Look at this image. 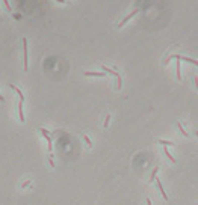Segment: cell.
I'll use <instances>...</instances> for the list:
<instances>
[{
    "label": "cell",
    "instance_id": "8fae6325",
    "mask_svg": "<svg viewBox=\"0 0 198 205\" xmlns=\"http://www.w3.org/2000/svg\"><path fill=\"white\" fill-rule=\"evenodd\" d=\"M163 152H165V155H166V157H168V158H169V161H171V163H176V158H174V157H173V155H171V154H169V151H168V149H166V148H165V149H163Z\"/></svg>",
    "mask_w": 198,
    "mask_h": 205
},
{
    "label": "cell",
    "instance_id": "5bb4252c",
    "mask_svg": "<svg viewBox=\"0 0 198 205\" xmlns=\"http://www.w3.org/2000/svg\"><path fill=\"white\" fill-rule=\"evenodd\" d=\"M177 78L180 80L182 78V74H180V60L177 59Z\"/></svg>",
    "mask_w": 198,
    "mask_h": 205
},
{
    "label": "cell",
    "instance_id": "8992f818",
    "mask_svg": "<svg viewBox=\"0 0 198 205\" xmlns=\"http://www.w3.org/2000/svg\"><path fill=\"white\" fill-rule=\"evenodd\" d=\"M86 77H104V72H97V71H92V72H85Z\"/></svg>",
    "mask_w": 198,
    "mask_h": 205
},
{
    "label": "cell",
    "instance_id": "3957f363",
    "mask_svg": "<svg viewBox=\"0 0 198 205\" xmlns=\"http://www.w3.org/2000/svg\"><path fill=\"white\" fill-rule=\"evenodd\" d=\"M171 59H179V60H183V62H188V63H192V65H198V62L195 59H191V57H186V56H180V54H173Z\"/></svg>",
    "mask_w": 198,
    "mask_h": 205
},
{
    "label": "cell",
    "instance_id": "30bf717a",
    "mask_svg": "<svg viewBox=\"0 0 198 205\" xmlns=\"http://www.w3.org/2000/svg\"><path fill=\"white\" fill-rule=\"evenodd\" d=\"M45 139H47V143H48V151H51L53 149V139H51V136H45Z\"/></svg>",
    "mask_w": 198,
    "mask_h": 205
},
{
    "label": "cell",
    "instance_id": "7a4b0ae2",
    "mask_svg": "<svg viewBox=\"0 0 198 205\" xmlns=\"http://www.w3.org/2000/svg\"><path fill=\"white\" fill-rule=\"evenodd\" d=\"M23 59H24V69L29 68V54H27V41L23 39Z\"/></svg>",
    "mask_w": 198,
    "mask_h": 205
},
{
    "label": "cell",
    "instance_id": "ac0fdd59",
    "mask_svg": "<svg viewBox=\"0 0 198 205\" xmlns=\"http://www.w3.org/2000/svg\"><path fill=\"white\" fill-rule=\"evenodd\" d=\"M2 2H3V5H5V8H6L8 11H11V6H9V2H8V0H2Z\"/></svg>",
    "mask_w": 198,
    "mask_h": 205
},
{
    "label": "cell",
    "instance_id": "7402d4cb",
    "mask_svg": "<svg viewBox=\"0 0 198 205\" xmlns=\"http://www.w3.org/2000/svg\"><path fill=\"white\" fill-rule=\"evenodd\" d=\"M58 2H59V3H64V0H58Z\"/></svg>",
    "mask_w": 198,
    "mask_h": 205
},
{
    "label": "cell",
    "instance_id": "2e32d148",
    "mask_svg": "<svg viewBox=\"0 0 198 205\" xmlns=\"http://www.w3.org/2000/svg\"><path fill=\"white\" fill-rule=\"evenodd\" d=\"M109 122H110V115H107V116H106V121H104V128H106V127H109Z\"/></svg>",
    "mask_w": 198,
    "mask_h": 205
},
{
    "label": "cell",
    "instance_id": "277c9868",
    "mask_svg": "<svg viewBox=\"0 0 198 205\" xmlns=\"http://www.w3.org/2000/svg\"><path fill=\"white\" fill-rule=\"evenodd\" d=\"M138 12H139V9H135V11H133V12H132V14H129V15H127V17H126V18H123V21H121V23H120V24H118V27H120V29H121V27H123V26H124V24H126V23H127V21H129V20H130V18H132V17H135V15H136V14H138Z\"/></svg>",
    "mask_w": 198,
    "mask_h": 205
},
{
    "label": "cell",
    "instance_id": "7c38bea8",
    "mask_svg": "<svg viewBox=\"0 0 198 205\" xmlns=\"http://www.w3.org/2000/svg\"><path fill=\"white\" fill-rule=\"evenodd\" d=\"M157 172H159V168H154V169H153V174H151V177H150V183H153V180H156Z\"/></svg>",
    "mask_w": 198,
    "mask_h": 205
},
{
    "label": "cell",
    "instance_id": "4fadbf2b",
    "mask_svg": "<svg viewBox=\"0 0 198 205\" xmlns=\"http://www.w3.org/2000/svg\"><path fill=\"white\" fill-rule=\"evenodd\" d=\"M177 127H179V130L182 131V134H183L185 137H188V133H186V130H185L183 127H182V124H180V122H177Z\"/></svg>",
    "mask_w": 198,
    "mask_h": 205
},
{
    "label": "cell",
    "instance_id": "44dd1931",
    "mask_svg": "<svg viewBox=\"0 0 198 205\" xmlns=\"http://www.w3.org/2000/svg\"><path fill=\"white\" fill-rule=\"evenodd\" d=\"M0 101H2V103H3V101H5V98H3V97H2V95H0Z\"/></svg>",
    "mask_w": 198,
    "mask_h": 205
},
{
    "label": "cell",
    "instance_id": "9c48e42d",
    "mask_svg": "<svg viewBox=\"0 0 198 205\" xmlns=\"http://www.w3.org/2000/svg\"><path fill=\"white\" fill-rule=\"evenodd\" d=\"M159 143H160V145H163V146H174V142L163 140V139H160V140H159Z\"/></svg>",
    "mask_w": 198,
    "mask_h": 205
},
{
    "label": "cell",
    "instance_id": "6da1fadb",
    "mask_svg": "<svg viewBox=\"0 0 198 205\" xmlns=\"http://www.w3.org/2000/svg\"><path fill=\"white\" fill-rule=\"evenodd\" d=\"M103 68V72H109L110 75H114L117 80H118V88H121V85H123V81H121V77H120V74L117 72V71H114L112 68H109V66H101Z\"/></svg>",
    "mask_w": 198,
    "mask_h": 205
},
{
    "label": "cell",
    "instance_id": "d6986e66",
    "mask_svg": "<svg viewBox=\"0 0 198 205\" xmlns=\"http://www.w3.org/2000/svg\"><path fill=\"white\" fill-rule=\"evenodd\" d=\"M29 184H30V181H26V183H23V184H21V189H26Z\"/></svg>",
    "mask_w": 198,
    "mask_h": 205
},
{
    "label": "cell",
    "instance_id": "ba28073f",
    "mask_svg": "<svg viewBox=\"0 0 198 205\" xmlns=\"http://www.w3.org/2000/svg\"><path fill=\"white\" fill-rule=\"evenodd\" d=\"M11 88H12V89H14V91H15V92L20 95V101H24V95H23V92H21V91H20L17 86H14V85H11Z\"/></svg>",
    "mask_w": 198,
    "mask_h": 205
},
{
    "label": "cell",
    "instance_id": "5b68a950",
    "mask_svg": "<svg viewBox=\"0 0 198 205\" xmlns=\"http://www.w3.org/2000/svg\"><path fill=\"white\" fill-rule=\"evenodd\" d=\"M156 184H157V189H159V192L162 193V196H163V199H168V195L165 193V189H163V186H162V183H160L159 180H156Z\"/></svg>",
    "mask_w": 198,
    "mask_h": 205
},
{
    "label": "cell",
    "instance_id": "ffe728a7",
    "mask_svg": "<svg viewBox=\"0 0 198 205\" xmlns=\"http://www.w3.org/2000/svg\"><path fill=\"white\" fill-rule=\"evenodd\" d=\"M147 205H151V201H150V199H147Z\"/></svg>",
    "mask_w": 198,
    "mask_h": 205
},
{
    "label": "cell",
    "instance_id": "e0dca14e",
    "mask_svg": "<svg viewBox=\"0 0 198 205\" xmlns=\"http://www.w3.org/2000/svg\"><path fill=\"white\" fill-rule=\"evenodd\" d=\"M83 139H85V142H86V143H88L89 146H92V142H91V139H89L88 136H83Z\"/></svg>",
    "mask_w": 198,
    "mask_h": 205
},
{
    "label": "cell",
    "instance_id": "52a82bcc",
    "mask_svg": "<svg viewBox=\"0 0 198 205\" xmlns=\"http://www.w3.org/2000/svg\"><path fill=\"white\" fill-rule=\"evenodd\" d=\"M18 115H20V121L24 122V115H23V101H20L18 104Z\"/></svg>",
    "mask_w": 198,
    "mask_h": 205
},
{
    "label": "cell",
    "instance_id": "9a60e30c",
    "mask_svg": "<svg viewBox=\"0 0 198 205\" xmlns=\"http://www.w3.org/2000/svg\"><path fill=\"white\" fill-rule=\"evenodd\" d=\"M39 131L42 133V136H44V137H45V136H50V133H48L45 128H42V127H39Z\"/></svg>",
    "mask_w": 198,
    "mask_h": 205
}]
</instances>
